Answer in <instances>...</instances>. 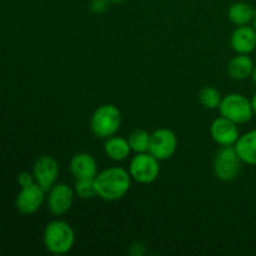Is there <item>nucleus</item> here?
I'll use <instances>...</instances> for the list:
<instances>
[{"mask_svg":"<svg viewBox=\"0 0 256 256\" xmlns=\"http://www.w3.org/2000/svg\"><path fill=\"white\" fill-rule=\"evenodd\" d=\"M132 180V175L124 168L112 166L104 169L95 176L98 196L105 202H116L129 192Z\"/></svg>","mask_w":256,"mask_h":256,"instance_id":"obj_1","label":"nucleus"},{"mask_svg":"<svg viewBox=\"0 0 256 256\" xmlns=\"http://www.w3.org/2000/svg\"><path fill=\"white\" fill-rule=\"evenodd\" d=\"M44 245L52 254L62 255L72 249L75 242L74 229L64 220H52L44 230Z\"/></svg>","mask_w":256,"mask_h":256,"instance_id":"obj_2","label":"nucleus"},{"mask_svg":"<svg viewBox=\"0 0 256 256\" xmlns=\"http://www.w3.org/2000/svg\"><path fill=\"white\" fill-rule=\"evenodd\" d=\"M122 116L119 108L112 104H104L98 108L90 118V129L99 139H108L116 135L122 126Z\"/></svg>","mask_w":256,"mask_h":256,"instance_id":"obj_3","label":"nucleus"},{"mask_svg":"<svg viewBox=\"0 0 256 256\" xmlns=\"http://www.w3.org/2000/svg\"><path fill=\"white\" fill-rule=\"evenodd\" d=\"M220 115L238 125L246 124L254 116L252 99L239 92H232L222 99L219 105Z\"/></svg>","mask_w":256,"mask_h":256,"instance_id":"obj_4","label":"nucleus"},{"mask_svg":"<svg viewBox=\"0 0 256 256\" xmlns=\"http://www.w3.org/2000/svg\"><path fill=\"white\" fill-rule=\"evenodd\" d=\"M242 159L234 145L222 146L214 159V174L222 182H232L242 170Z\"/></svg>","mask_w":256,"mask_h":256,"instance_id":"obj_5","label":"nucleus"},{"mask_svg":"<svg viewBox=\"0 0 256 256\" xmlns=\"http://www.w3.org/2000/svg\"><path fill=\"white\" fill-rule=\"evenodd\" d=\"M129 172L136 182L150 184L155 182L160 174L159 160L149 152H139L130 162Z\"/></svg>","mask_w":256,"mask_h":256,"instance_id":"obj_6","label":"nucleus"},{"mask_svg":"<svg viewBox=\"0 0 256 256\" xmlns=\"http://www.w3.org/2000/svg\"><path fill=\"white\" fill-rule=\"evenodd\" d=\"M178 138L174 132L166 128H160L150 134L149 152L159 162L168 160L176 152Z\"/></svg>","mask_w":256,"mask_h":256,"instance_id":"obj_7","label":"nucleus"},{"mask_svg":"<svg viewBox=\"0 0 256 256\" xmlns=\"http://www.w3.org/2000/svg\"><path fill=\"white\" fill-rule=\"evenodd\" d=\"M59 172V162L50 155H42L35 160L32 165V175H34L35 182L40 185L45 192L50 190L56 184Z\"/></svg>","mask_w":256,"mask_h":256,"instance_id":"obj_8","label":"nucleus"},{"mask_svg":"<svg viewBox=\"0 0 256 256\" xmlns=\"http://www.w3.org/2000/svg\"><path fill=\"white\" fill-rule=\"evenodd\" d=\"M74 189L64 182H56L50 190H48L46 204L48 209L52 215H64L72 209L74 202Z\"/></svg>","mask_w":256,"mask_h":256,"instance_id":"obj_9","label":"nucleus"},{"mask_svg":"<svg viewBox=\"0 0 256 256\" xmlns=\"http://www.w3.org/2000/svg\"><path fill=\"white\" fill-rule=\"evenodd\" d=\"M45 192H46L36 182L22 188L15 199V206L18 212L24 215L35 214L44 204Z\"/></svg>","mask_w":256,"mask_h":256,"instance_id":"obj_10","label":"nucleus"},{"mask_svg":"<svg viewBox=\"0 0 256 256\" xmlns=\"http://www.w3.org/2000/svg\"><path fill=\"white\" fill-rule=\"evenodd\" d=\"M210 134L214 142L220 146H232L235 145L240 136L238 124L224 116H219L212 122Z\"/></svg>","mask_w":256,"mask_h":256,"instance_id":"obj_11","label":"nucleus"},{"mask_svg":"<svg viewBox=\"0 0 256 256\" xmlns=\"http://www.w3.org/2000/svg\"><path fill=\"white\" fill-rule=\"evenodd\" d=\"M230 44L236 54H250L256 49V30L250 25L236 26L230 36Z\"/></svg>","mask_w":256,"mask_h":256,"instance_id":"obj_12","label":"nucleus"},{"mask_svg":"<svg viewBox=\"0 0 256 256\" xmlns=\"http://www.w3.org/2000/svg\"><path fill=\"white\" fill-rule=\"evenodd\" d=\"M70 172L75 179H90L98 175V162L88 152H78L70 160Z\"/></svg>","mask_w":256,"mask_h":256,"instance_id":"obj_13","label":"nucleus"},{"mask_svg":"<svg viewBox=\"0 0 256 256\" xmlns=\"http://www.w3.org/2000/svg\"><path fill=\"white\" fill-rule=\"evenodd\" d=\"M238 155L244 164L256 165V129L240 135L234 145Z\"/></svg>","mask_w":256,"mask_h":256,"instance_id":"obj_14","label":"nucleus"},{"mask_svg":"<svg viewBox=\"0 0 256 256\" xmlns=\"http://www.w3.org/2000/svg\"><path fill=\"white\" fill-rule=\"evenodd\" d=\"M104 152L109 159L114 160V162H122L129 158L132 150L128 139L114 135V136L105 139Z\"/></svg>","mask_w":256,"mask_h":256,"instance_id":"obj_15","label":"nucleus"},{"mask_svg":"<svg viewBox=\"0 0 256 256\" xmlns=\"http://www.w3.org/2000/svg\"><path fill=\"white\" fill-rule=\"evenodd\" d=\"M254 62L249 54H236L228 65V72L234 80H245L252 76Z\"/></svg>","mask_w":256,"mask_h":256,"instance_id":"obj_16","label":"nucleus"},{"mask_svg":"<svg viewBox=\"0 0 256 256\" xmlns=\"http://www.w3.org/2000/svg\"><path fill=\"white\" fill-rule=\"evenodd\" d=\"M254 8L245 2H236L232 4L228 10V18L236 26L249 25L255 16Z\"/></svg>","mask_w":256,"mask_h":256,"instance_id":"obj_17","label":"nucleus"},{"mask_svg":"<svg viewBox=\"0 0 256 256\" xmlns=\"http://www.w3.org/2000/svg\"><path fill=\"white\" fill-rule=\"evenodd\" d=\"M128 142H129L132 152H135L136 154H139V152H149L150 134L142 129H136L130 132L129 138H128Z\"/></svg>","mask_w":256,"mask_h":256,"instance_id":"obj_18","label":"nucleus"},{"mask_svg":"<svg viewBox=\"0 0 256 256\" xmlns=\"http://www.w3.org/2000/svg\"><path fill=\"white\" fill-rule=\"evenodd\" d=\"M222 94L214 86H205L199 92V102L204 108L210 110L219 109V105L222 102Z\"/></svg>","mask_w":256,"mask_h":256,"instance_id":"obj_19","label":"nucleus"},{"mask_svg":"<svg viewBox=\"0 0 256 256\" xmlns=\"http://www.w3.org/2000/svg\"><path fill=\"white\" fill-rule=\"evenodd\" d=\"M75 195L80 198V199H92V198L98 196L96 188H95V178H90V179H76V182L74 185Z\"/></svg>","mask_w":256,"mask_h":256,"instance_id":"obj_20","label":"nucleus"},{"mask_svg":"<svg viewBox=\"0 0 256 256\" xmlns=\"http://www.w3.org/2000/svg\"><path fill=\"white\" fill-rule=\"evenodd\" d=\"M109 0H90L89 8L94 14H102L109 6Z\"/></svg>","mask_w":256,"mask_h":256,"instance_id":"obj_21","label":"nucleus"},{"mask_svg":"<svg viewBox=\"0 0 256 256\" xmlns=\"http://www.w3.org/2000/svg\"><path fill=\"white\" fill-rule=\"evenodd\" d=\"M18 182H19V185L22 188L29 186V185L34 184L35 182L34 175H32V172H22L18 175Z\"/></svg>","mask_w":256,"mask_h":256,"instance_id":"obj_22","label":"nucleus"},{"mask_svg":"<svg viewBox=\"0 0 256 256\" xmlns=\"http://www.w3.org/2000/svg\"><path fill=\"white\" fill-rule=\"evenodd\" d=\"M252 110H254V115H256V92L254 94V96L252 98Z\"/></svg>","mask_w":256,"mask_h":256,"instance_id":"obj_23","label":"nucleus"},{"mask_svg":"<svg viewBox=\"0 0 256 256\" xmlns=\"http://www.w3.org/2000/svg\"><path fill=\"white\" fill-rule=\"evenodd\" d=\"M252 82H254V84L256 85V65L254 66V70H252Z\"/></svg>","mask_w":256,"mask_h":256,"instance_id":"obj_24","label":"nucleus"},{"mask_svg":"<svg viewBox=\"0 0 256 256\" xmlns=\"http://www.w3.org/2000/svg\"><path fill=\"white\" fill-rule=\"evenodd\" d=\"M110 2H114V4H119V2H122L124 0H109Z\"/></svg>","mask_w":256,"mask_h":256,"instance_id":"obj_25","label":"nucleus"},{"mask_svg":"<svg viewBox=\"0 0 256 256\" xmlns=\"http://www.w3.org/2000/svg\"><path fill=\"white\" fill-rule=\"evenodd\" d=\"M252 24H254V29L256 30V12H255V16H254V20H252Z\"/></svg>","mask_w":256,"mask_h":256,"instance_id":"obj_26","label":"nucleus"}]
</instances>
